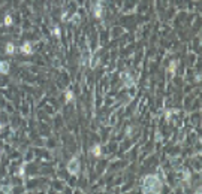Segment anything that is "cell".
Listing matches in <instances>:
<instances>
[{
	"mask_svg": "<svg viewBox=\"0 0 202 194\" xmlns=\"http://www.w3.org/2000/svg\"><path fill=\"white\" fill-rule=\"evenodd\" d=\"M183 175H184V181H187V182H189V181H190V172L184 170V173H183Z\"/></svg>",
	"mask_w": 202,
	"mask_h": 194,
	"instance_id": "13",
	"label": "cell"
},
{
	"mask_svg": "<svg viewBox=\"0 0 202 194\" xmlns=\"http://www.w3.org/2000/svg\"><path fill=\"white\" fill-rule=\"evenodd\" d=\"M16 175H18V176H24V167H20V170L16 172Z\"/></svg>",
	"mask_w": 202,
	"mask_h": 194,
	"instance_id": "16",
	"label": "cell"
},
{
	"mask_svg": "<svg viewBox=\"0 0 202 194\" xmlns=\"http://www.w3.org/2000/svg\"><path fill=\"white\" fill-rule=\"evenodd\" d=\"M67 170H69V173L71 175H78V172H80V161H78V158L76 157H74L71 161H69V164H67Z\"/></svg>",
	"mask_w": 202,
	"mask_h": 194,
	"instance_id": "2",
	"label": "cell"
},
{
	"mask_svg": "<svg viewBox=\"0 0 202 194\" xmlns=\"http://www.w3.org/2000/svg\"><path fill=\"white\" fill-rule=\"evenodd\" d=\"M98 61H99V58H98V57H94V58H93V63L90 61V67H96V64H98Z\"/></svg>",
	"mask_w": 202,
	"mask_h": 194,
	"instance_id": "15",
	"label": "cell"
},
{
	"mask_svg": "<svg viewBox=\"0 0 202 194\" xmlns=\"http://www.w3.org/2000/svg\"><path fill=\"white\" fill-rule=\"evenodd\" d=\"M5 25H8V27H9V25H12V16L11 15H5Z\"/></svg>",
	"mask_w": 202,
	"mask_h": 194,
	"instance_id": "12",
	"label": "cell"
},
{
	"mask_svg": "<svg viewBox=\"0 0 202 194\" xmlns=\"http://www.w3.org/2000/svg\"><path fill=\"white\" fill-rule=\"evenodd\" d=\"M9 72V63L8 61H0V73H8Z\"/></svg>",
	"mask_w": 202,
	"mask_h": 194,
	"instance_id": "6",
	"label": "cell"
},
{
	"mask_svg": "<svg viewBox=\"0 0 202 194\" xmlns=\"http://www.w3.org/2000/svg\"><path fill=\"white\" fill-rule=\"evenodd\" d=\"M12 190H14V187L12 185H3V187H0V191L2 193H12Z\"/></svg>",
	"mask_w": 202,
	"mask_h": 194,
	"instance_id": "10",
	"label": "cell"
},
{
	"mask_svg": "<svg viewBox=\"0 0 202 194\" xmlns=\"http://www.w3.org/2000/svg\"><path fill=\"white\" fill-rule=\"evenodd\" d=\"M20 51L23 52V54H27V55H29V54H32V52H33V48H32V43H30V42H25V43H24V45H23V46L20 48Z\"/></svg>",
	"mask_w": 202,
	"mask_h": 194,
	"instance_id": "5",
	"label": "cell"
},
{
	"mask_svg": "<svg viewBox=\"0 0 202 194\" xmlns=\"http://www.w3.org/2000/svg\"><path fill=\"white\" fill-rule=\"evenodd\" d=\"M65 100H66L67 103L72 102V100H74V93H72V91H66V93H65Z\"/></svg>",
	"mask_w": 202,
	"mask_h": 194,
	"instance_id": "11",
	"label": "cell"
},
{
	"mask_svg": "<svg viewBox=\"0 0 202 194\" xmlns=\"http://www.w3.org/2000/svg\"><path fill=\"white\" fill-rule=\"evenodd\" d=\"M91 152H93L94 157H100V145H94L91 148Z\"/></svg>",
	"mask_w": 202,
	"mask_h": 194,
	"instance_id": "9",
	"label": "cell"
},
{
	"mask_svg": "<svg viewBox=\"0 0 202 194\" xmlns=\"http://www.w3.org/2000/svg\"><path fill=\"white\" fill-rule=\"evenodd\" d=\"M102 12H103L102 2H96V5H94V16L96 18H102Z\"/></svg>",
	"mask_w": 202,
	"mask_h": 194,
	"instance_id": "4",
	"label": "cell"
},
{
	"mask_svg": "<svg viewBox=\"0 0 202 194\" xmlns=\"http://www.w3.org/2000/svg\"><path fill=\"white\" fill-rule=\"evenodd\" d=\"M177 66H178V61L177 60H172L171 64H169V72L171 73H175V70H177Z\"/></svg>",
	"mask_w": 202,
	"mask_h": 194,
	"instance_id": "8",
	"label": "cell"
},
{
	"mask_svg": "<svg viewBox=\"0 0 202 194\" xmlns=\"http://www.w3.org/2000/svg\"><path fill=\"white\" fill-rule=\"evenodd\" d=\"M2 128H3V126H2V124H0V131H2Z\"/></svg>",
	"mask_w": 202,
	"mask_h": 194,
	"instance_id": "17",
	"label": "cell"
},
{
	"mask_svg": "<svg viewBox=\"0 0 202 194\" xmlns=\"http://www.w3.org/2000/svg\"><path fill=\"white\" fill-rule=\"evenodd\" d=\"M5 52H6V54H9V55H12L14 52H15V46H14V43H8V45H6V49H5Z\"/></svg>",
	"mask_w": 202,
	"mask_h": 194,
	"instance_id": "7",
	"label": "cell"
},
{
	"mask_svg": "<svg viewBox=\"0 0 202 194\" xmlns=\"http://www.w3.org/2000/svg\"><path fill=\"white\" fill-rule=\"evenodd\" d=\"M121 78H123V81H124V85L126 87H129V88L133 87V79H132V76L129 73H126V72L121 73Z\"/></svg>",
	"mask_w": 202,
	"mask_h": 194,
	"instance_id": "3",
	"label": "cell"
},
{
	"mask_svg": "<svg viewBox=\"0 0 202 194\" xmlns=\"http://www.w3.org/2000/svg\"><path fill=\"white\" fill-rule=\"evenodd\" d=\"M52 34H54L56 38H60V29H58V27H56L54 30H52Z\"/></svg>",
	"mask_w": 202,
	"mask_h": 194,
	"instance_id": "14",
	"label": "cell"
},
{
	"mask_svg": "<svg viewBox=\"0 0 202 194\" xmlns=\"http://www.w3.org/2000/svg\"><path fill=\"white\" fill-rule=\"evenodd\" d=\"M162 182L157 175H147L142 182V193H160Z\"/></svg>",
	"mask_w": 202,
	"mask_h": 194,
	"instance_id": "1",
	"label": "cell"
}]
</instances>
